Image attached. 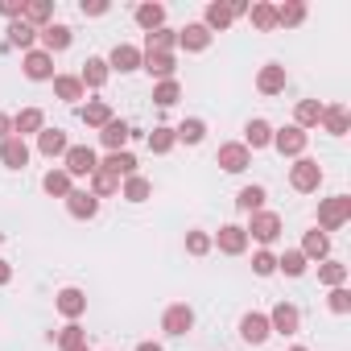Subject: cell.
<instances>
[{
	"instance_id": "f907efd6",
	"label": "cell",
	"mask_w": 351,
	"mask_h": 351,
	"mask_svg": "<svg viewBox=\"0 0 351 351\" xmlns=\"http://www.w3.org/2000/svg\"><path fill=\"white\" fill-rule=\"evenodd\" d=\"M330 310H335V314H347V310H351V293H347L343 285L330 289Z\"/></svg>"
},
{
	"instance_id": "ffe728a7",
	"label": "cell",
	"mask_w": 351,
	"mask_h": 351,
	"mask_svg": "<svg viewBox=\"0 0 351 351\" xmlns=\"http://www.w3.org/2000/svg\"><path fill=\"white\" fill-rule=\"evenodd\" d=\"M178 46L191 50V54H203V50L211 46V29H207L203 21H199V25H186V29L178 34Z\"/></svg>"
},
{
	"instance_id": "83f0119b",
	"label": "cell",
	"mask_w": 351,
	"mask_h": 351,
	"mask_svg": "<svg viewBox=\"0 0 351 351\" xmlns=\"http://www.w3.org/2000/svg\"><path fill=\"white\" fill-rule=\"evenodd\" d=\"M173 46H178V34L173 29H153V34H145V54H173Z\"/></svg>"
},
{
	"instance_id": "603a6c76",
	"label": "cell",
	"mask_w": 351,
	"mask_h": 351,
	"mask_svg": "<svg viewBox=\"0 0 351 351\" xmlns=\"http://www.w3.org/2000/svg\"><path fill=\"white\" fill-rule=\"evenodd\" d=\"M248 161H252V153H248L244 145H219V165H223L228 173H244Z\"/></svg>"
},
{
	"instance_id": "1f68e13d",
	"label": "cell",
	"mask_w": 351,
	"mask_h": 351,
	"mask_svg": "<svg viewBox=\"0 0 351 351\" xmlns=\"http://www.w3.org/2000/svg\"><path fill=\"white\" fill-rule=\"evenodd\" d=\"M232 21H236V17H232V5H219V0H215V5H207V13H203V25H207L211 34H215V29L223 34Z\"/></svg>"
},
{
	"instance_id": "4fadbf2b",
	"label": "cell",
	"mask_w": 351,
	"mask_h": 351,
	"mask_svg": "<svg viewBox=\"0 0 351 351\" xmlns=\"http://www.w3.org/2000/svg\"><path fill=\"white\" fill-rule=\"evenodd\" d=\"M46 128V116H42V108H21L17 116H13V136H34V132H42Z\"/></svg>"
},
{
	"instance_id": "7402d4cb",
	"label": "cell",
	"mask_w": 351,
	"mask_h": 351,
	"mask_svg": "<svg viewBox=\"0 0 351 351\" xmlns=\"http://www.w3.org/2000/svg\"><path fill=\"white\" fill-rule=\"evenodd\" d=\"M128 136H132V128H128L124 120H116V116H112V120H108V124L99 128V141H104V145H108L112 153H120V149L128 145Z\"/></svg>"
},
{
	"instance_id": "7dc6e473",
	"label": "cell",
	"mask_w": 351,
	"mask_h": 351,
	"mask_svg": "<svg viewBox=\"0 0 351 351\" xmlns=\"http://www.w3.org/2000/svg\"><path fill=\"white\" fill-rule=\"evenodd\" d=\"M173 145H178L173 128H153V132H149V149H153V153H169Z\"/></svg>"
},
{
	"instance_id": "30bf717a",
	"label": "cell",
	"mask_w": 351,
	"mask_h": 351,
	"mask_svg": "<svg viewBox=\"0 0 351 351\" xmlns=\"http://www.w3.org/2000/svg\"><path fill=\"white\" fill-rule=\"evenodd\" d=\"M269 335H273V330H269V314H256V310H252V314L240 318V339H244V343L256 347V343H265Z\"/></svg>"
},
{
	"instance_id": "7bdbcfd3",
	"label": "cell",
	"mask_w": 351,
	"mask_h": 351,
	"mask_svg": "<svg viewBox=\"0 0 351 351\" xmlns=\"http://www.w3.org/2000/svg\"><path fill=\"white\" fill-rule=\"evenodd\" d=\"M149 195H153L149 178H141V173H132V178H124V199H128V203H145Z\"/></svg>"
},
{
	"instance_id": "b9f144b4",
	"label": "cell",
	"mask_w": 351,
	"mask_h": 351,
	"mask_svg": "<svg viewBox=\"0 0 351 351\" xmlns=\"http://www.w3.org/2000/svg\"><path fill=\"white\" fill-rule=\"evenodd\" d=\"M173 136H178L182 145H199V141L207 136V124H203V120H182L178 128H173Z\"/></svg>"
},
{
	"instance_id": "9a60e30c",
	"label": "cell",
	"mask_w": 351,
	"mask_h": 351,
	"mask_svg": "<svg viewBox=\"0 0 351 351\" xmlns=\"http://www.w3.org/2000/svg\"><path fill=\"white\" fill-rule=\"evenodd\" d=\"M104 62H108V71L128 75V71H141V50H136V46H116Z\"/></svg>"
},
{
	"instance_id": "ee69618b",
	"label": "cell",
	"mask_w": 351,
	"mask_h": 351,
	"mask_svg": "<svg viewBox=\"0 0 351 351\" xmlns=\"http://www.w3.org/2000/svg\"><path fill=\"white\" fill-rule=\"evenodd\" d=\"M318 281H322V285H330V289H339V285L347 281V265H339V261H326V265L318 269Z\"/></svg>"
},
{
	"instance_id": "d6a6232c",
	"label": "cell",
	"mask_w": 351,
	"mask_h": 351,
	"mask_svg": "<svg viewBox=\"0 0 351 351\" xmlns=\"http://www.w3.org/2000/svg\"><path fill=\"white\" fill-rule=\"evenodd\" d=\"M42 191L54 195V199H66V195L75 191V186H71V173H66V169H50L46 178H42Z\"/></svg>"
},
{
	"instance_id": "6da1fadb",
	"label": "cell",
	"mask_w": 351,
	"mask_h": 351,
	"mask_svg": "<svg viewBox=\"0 0 351 351\" xmlns=\"http://www.w3.org/2000/svg\"><path fill=\"white\" fill-rule=\"evenodd\" d=\"M318 182H322V165H318L314 157H298V161L289 165V186H293V191L310 195V191H318Z\"/></svg>"
},
{
	"instance_id": "8992f818",
	"label": "cell",
	"mask_w": 351,
	"mask_h": 351,
	"mask_svg": "<svg viewBox=\"0 0 351 351\" xmlns=\"http://www.w3.org/2000/svg\"><path fill=\"white\" fill-rule=\"evenodd\" d=\"M298 326H302V314H298V306H289V302H277V306H273V314H269V330H277V335H298Z\"/></svg>"
},
{
	"instance_id": "cb8c5ba5",
	"label": "cell",
	"mask_w": 351,
	"mask_h": 351,
	"mask_svg": "<svg viewBox=\"0 0 351 351\" xmlns=\"http://www.w3.org/2000/svg\"><path fill=\"white\" fill-rule=\"evenodd\" d=\"M265 145H273V124H269V120H248V128H244V149L252 153V149H265Z\"/></svg>"
},
{
	"instance_id": "f1b7e54d",
	"label": "cell",
	"mask_w": 351,
	"mask_h": 351,
	"mask_svg": "<svg viewBox=\"0 0 351 351\" xmlns=\"http://www.w3.org/2000/svg\"><path fill=\"white\" fill-rule=\"evenodd\" d=\"M136 25L145 29V34H153V29H161L165 25V5H136Z\"/></svg>"
},
{
	"instance_id": "9c48e42d",
	"label": "cell",
	"mask_w": 351,
	"mask_h": 351,
	"mask_svg": "<svg viewBox=\"0 0 351 351\" xmlns=\"http://www.w3.org/2000/svg\"><path fill=\"white\" fill-rule=\"evenodd\" d=\"M285 83H289V75H285V66H277V62H265L261 75H256V91H261V95H277V91H285Z\"/></svg>"
},
{
	"instance_id": "e575fe53",
	"label": "cell",
	"mask_w": 351,
	"mask_h": 351,
	"mask_svg": "<svg viewBox=\"0 0 351 351\" xmlns=\"http://www.w3.org/2000/svg\"><path fill=\"white\" fill-rule=\"evenodd\" d=\"M34 42H38V29H34L29 21H13V25H9V46H21V50L29 54Z\"/></svg>"
},
{
	"instance_id": "ba28073f",
	"label": "cell",
	"mask_w": 351,
	"mask_h": 351,
	"mask_svg": "<svg viewBox=\"0 0 351 351\" xmlns=\"http://www.w3.org/2000/svg\"><path fill=\"white\" fill-rule=\"evenodd\" d=\"M273 145H277L281 157H302V153H306V132H302L298 124H289V128L273 132Z\"/></svg>"
},
{
	"instance_id": "7a4b0ae2",
	"label": "cell",
	"mask_w": 351,
	"mask_h": 351,
	"mask_svg": "<svg viewBox=\"0 0 351 351\" xmlns=\"http://www.w3.org/2000/svg\"><path fill=\"white\" fill-rule=\"evenodd\" d=\"M347 219H351V199H347V195L322 199V207H318V228H322V232H335V228H343Z\"/></svg>"
},
{
	"instance_id": "d4e9b609",
	"label": "cell",
	"mask_w": 351,
	"mask_h": 351,
	"mask_svg": "<svg viewBox=\"0 0 351 351\" xmlns=\"http://www.w3.org/2000/svg\"><path fill=\"white\" fill-rule=\"evenodd\" d=\"M306 261H326V252H330V236L326 232H306V240H302V248H298Z\"/></svg>"
},
{
	"instance_id": "f5cc1de1",
	"label": "cell",
	"mask_w": 351,
	"mask_h": 351,
	"mask_svg": "<svg viewBox=\"0 0 351 351\" xmlns=\"http://www.w3.org/2000/svg\"><path fill=\"white\" fill-rule=\"evenodd\" d=\"M5 136H13V116L0 112V141H5Z\"/></svg>"
},
{
	"instance_id": "11a10c76",
	"label": "cell",
	"mask_w": 351,
	"mask_h": 351,
	"mask_svg": "<svg viewBox=\"0 0 351 351\" xmlns=\"http://www.w3.org/2000/svg\"><path fill=\"white\" fill-rule=\"evenodd\" d=\"M136 351H161V343H141Z\"/></svg>"
},
{
	"instance_id": "bcb514c9",
	"label": "cell",
	"mask_w": 351,
	"mask_h": 351,
	"mask_svg": "<svg viewBox=\"0 0 351 351\" xmlns=\"http://www.w3.org/2000/svg\"><path fill=\"white\" fill-rule=\"evenodd\" d=\"M277 269L285 273V277H302L306 273V256L293 248V252H285V256H277Z\"/></svg>"
},
{
	"instance_id": "8d00e7d4",
	"label": "cell",
	"mask_w": 351,
	"mask_h": 351,
	"mask_svg": "<svg viewBox=\"0 0 351 351\" xmlns=\"http://www.w3.org/2000/svg\"><path fill=\"white\" fill-rule=\"evenodd\" d=\"M265 186H244L240 195H236V207L240 211H248V215H256V211H265Z\"/></svg>"
},
{
	"instance_id": "d590c367",
	"label": "cell",
	"mask_w": 351,
	"mask_h": 351,
	"mask_svg": "<svg viewBox=\"0 0 351 351\" xmlns=\"http://www.w3.org/2000/svg\"><path fill=\"white\" fill-rule=\"evenodd\" d=\"M83 83L75 79V75H54V95L58 99H66V104H75V99H83Z\"/></svg>"
},
{
	"instance_id": "2e32d148",
	"label": "cell",
	"mask_w": 351,
	"mask_h": 351,
	"mask_svg": "<svg viewBox=\"0 0 351 351\" xmlns=\"http://www.w3.org/2000/svg\"><path fill=\"white\" fill-rule=\"evenodd\" d=\"M38 149H42V157H66L71 141H66L62 128H42V132H38Z\"/></svg>"
},
{
	"instance_id": "44dd1931",
	"label": "cell",
	"mask_w": 351,
	"mask_h": 351,
	"mask_svg": "<svg viewBox=\"0 0 351 351\" xmlns=\"http://www.w3.org/2000/svg\"><path fill=\"white\" fill-rule=\"evenodd\" d=\"M330 136H347V128H351V116H347V108L343 104H330V108H322V120H318Z\"/></svg>"
},
{
	"instance_id": "f6af8a7d",
	"label": "cell",
	"mask_w": 351,
	"mask_h": 351,
	"mask_svg": "<svg viewBox=\"0 0 351 351\" xmlns=\"http://www.w3.org/2000/svg\"><path fill=\"white\" fill-rule=\"evenodd\" d=\"M116 191H120V178H112V173H104V169H95V173H91V195H95V199L116 195Z\"/></svg>"
},
{
	"instance_id": "7c38bea8",
	"label": "cell",
	"mask_w": 351,
	"mask_h": 351,
	"mask_svg": "<svg viewBox=\"0 0 351 351\" xmlns=\"http://www.w3.org/2000/svg\"><path fill=\"white\" fill-rule=\"evenodd\" d=\"M25 79H34V83L54 79V58H50L46 50H29V54H25Z\"/></svg>"
},
{
	"instance_id": "f546056e",
	"label": "cell",
	"mask_w": 351,
	"mask_h": 351,
	"mask_svg": "<svg viewBox=\"0 0 351 351\" xmlns=\"http://www.w3.org/2000/svg\"><path fill=\"white\" fill-rule=\"evenodd\" d=\"M108 75H112V71H108V62H104V58H87V62H83V75H79V83L99 91V87L108 83Z\"/></svg>"
},
{
	"instance_id": "4316f807",
	"label": "cell",
	"mask_w": 351,
	"mask_h": 351,
	"mask_svg": "<svg viewBox=\"0 0 351 351\" xmlns=\"http://www.w3.org/2000/svg\"><path fill=\"white\" fill-rule=\"evenodd\" d=\"M50 339H54V343H58L62 351H83V347H87V330H83L79 322H66V326H62L58 335L50 330Z\"/></svg>"
},
{
	"instance_id": "5bb4252c",
	"label": "cell",
	"mask_w": 351,
	"mask_h": 351,
	"mask_svg": "<svg viewBox=\"0 0 351 351\" xmlns=\"http://www.w3.org/2000/svg\"><path fill=\"white\" fill-rule=\"evenodd\" d=\"M141 66L157 83H165V79H173V71H178V58H173V54H141Z\"/></svg>"
},
{
	"instance_id": "9f6ffc18",
	"label": "cell",
	"mask_w": 351,
	"mask_h": 351,
	"mask_svg": "<svg viewBox=\"0 0 351 351\" xmlns=\"http://www.w3.org/2000/svg\"><path fill=\"white\" fill-rule=\"evenodd\" d=\"M289 351H306V347H289Z\"/></svg>"
},
{
	"instance_id": "5b68a950",
	"label": "cell",
	"mask_w": 351,
	"mask_h": 351,
	"mask_svg": "<svg viewBox=\"0 0 351 351\" xmlns=\"http://www.w3.org/2000/svg\"><path fill=\"white\" fill-rule=\"evenodd\" d=\"M211 244H219V252H228V256H240V252L248 248V232H244L240 223H223Z\"/></svg>"
},
{
	"instance_id": "681fc988",
	"label": "cell",
	"mask_w": 351,
	"mask_h": 351,
	"mask_svg": "<svg viewBox=\"0 0 351 351\" xmlns=\"http://www.w3.org/2000/svg\"><path fill=\"white\" fill-rule=\"evenodd\" d=\"M252 273H256V277H273V273H277V256H273V252H256V256H252Z\"/></svg>"
},
{
	"instance_id": "60d3db41",
	"label": "cell",
	"mask_w": 351,
	"mask_h": 351,
	"mask_svg": "<svg viewBox=\"0 0 351 351\" xmlns=\"http://www.w3.org/2000/svg\"><path fill=\"white\" fill-rule=\"evenodd\" d=\"M293 116H298V128L306 132V128H314V124L322 120V104H318V99H302Z\"/></svg>"
},
{
	"instance_id": "6f0895ef",
	"label": "cell",
	"mask_w": 351,
	"mask_h": 351,
	"mask_svg": "<svg viewBox=\"0 0 351 351\" xmlns=\"http://www.w3.org/2000/svg\"><path fill=\"white\" fill-rule=\"evenodd\" d=\"M83 351H87V347H83Z\"/></svg>"
},
{
	"instance_id": "74e56055",
	"label": "cell",
	"mask_w": 351,
	"mask_h": 351,
	"mask_svg": "<svg viewBox=\"0 0 351 351\" xmlns=\"http://www.w3.org/2000/svg\"><path fill=\"white\" fill-rule=\"evenodd\" d=\"M302 21H306V5H302V0H285V5H277V25L293 29Z\"/></svg>"
},
{
	"instance_id": "836d02e7",
	"label": "cell",
	"mask_w": 351,
	"mask_h": 351,
	"mask_svg": "<svg viewBox=\"0 0 351 351\" xmlns=\"http://www.w3.org/2000/svg\"><path fill=\"white\" fill-rule=\"evenodd\" d=\"M50 17H54V5H50V0H29L21 21H29L34 29H46V25H50Z\"/></svg>"
},
{
	"instance_id": "484cf974",
	"label": "cell",
	"mask_w": 351,
	"mask_h": 351,
	"mask_svg": "<svg viewBox=\"0 0 351 351\" xmlns=\"http://www.w3.org/2000/svg\"><path fill=\"white\" fill-rule=\"evenodd\" d=\"M54 306H58V314H62V318H71V322H75V318L87 310V293H83V289H62Z\"/></svg>"
},
{
	"instance_id": "3957f363",
	"label": "cell",
	"mask_w": 351,
	"mask_h": 351,
	"mask_svg": "<svg viewBox=\"0 0 351 351\" xmlns=\"http://www.w3.org/2000/svg\"><path fill=\"white\" fill-rule=\"evenodd\" d=\"M62 169L71 173V178H91V173L99 169V157H95V149H87V145H71Z\"/></svg>"
},
{
	"instance_id": "52a82bcc",
	"label": "cell",
	"mask_w": 351,
	"mask_h": 351,
	"mask_svg": "<svg viewBox=\"0 0 351 351\" xmlns=\"http://www.w3.org/2000/svg\"><path fill=\"white\" fill-rule=\"evenodd\" d=\"M161 326H165V335H186V330L195 326V310H191L186 302H178V306H169V310L161 314Z\"/></svg>"
},
{
	"instance_id": "816d5d0a",
	"label": "cell",
	"mask_w": 351,
	"mask_h": 351,
	"mask_svg": "<svg viewBox=\"0 0 351 351\" xmlns=\"http://www.w3.org/2000/svg\"><path fill=\"white\" fill-rule=\"evenodd\" d=\"M79 9H83V17H104L108 13V0H83Z\"/></svg>"
},
{
	"instance_id": "8fae6325",
	"label": "cell",
	"mask_w": 351,
	"mask_h": 351,
	"mask_svg": "<svg viewBox=\"0 0 351 351\" xmlns=\"http://www.w3.org/2000/svg\"><path fill=\"white\" fill-rule=\"evenodd\" d=\"M0 161H5L9 169H25L29 165V145L21 136H5L0 141Z\"/></svg>"
},
{
	"instance_id": "db71d44e",
	"label": "cell",
	"mask_w": 351,
	"mask_h": 351,
	"mask_svg": "<svg viewBox=\"0 0 351 351\" xmlns=\"http://www.w3.org/2000/svg\"><path fill=\"white\" fill-rule=\"evenodd\" d=\"M9 281H13V265L0 261V285H9Z\"/></svg>"
},
{
	"instance_id": "e0dca14e",
	"label": "cell",
	"mask_w": 351,
	"mask_h": 351,
	"mask_svg": "<svg viewBox=\"0 0 351 351\" xmlns=\"http://www.w3.org/2000/svg\"><path fill=\"white\" fill-rule=\"evenodd\" d=\"M66 211H71L75 219H95L99 199H95L91 191H71V195H66Z\"/></svg>"
},
{
	"instance_id": "c3c4849f",
	"label": "cell",
	"mask_w": 351,
	"mask_h": 351,
	"mask_svg": "<svg viewBox=\"0 0 351 351\" xmlns=\"http://www.w3.org/2000/svg\"><path fill=\"white\" fill-rule=\"evenodd\" d=\"M186 252L191 256H207L211 252V236L207 232H186Z\"/></svg>"
},
{
	"instance_id": "4dcf8cb0",
	"label": "cell",
	"mask_w": 351,
	"mask_h": 351,
	"mask_svg": "<svg viewBox=\"0 0 351 351\" xmlns=\"http://www.w3.org/2000/svg\"><path fill=\"white\" fill-rule=\"evenodd\" d=\"M248 17H252V25H256L261 34H273V29H277V5H269V0L252 5V9H248Z\"/></svg>"
},
{
	"instance_id": "ac0fdd59",
	"label": "cell",
	"mask_w": 351,
	"mask_h": 351,
	"mask_svg": "<svg viewBox=\"0 0 351 351\" xmlns=\"http://www.w3.org/2000/svg\"><path fill=\"white\" fill-rule=\"evenodd\" d=\"M99 169L112 173V178H132V173H136V157L120 149V153H108V157L99 161Z\"/></svg>"
},
{
	"instance_id": "ab89813d",
	"label": "cell",
	"mask_w": 351,
	"mask_h": 351,
	"mask_svg": "<svg viewBox=\"0 0 351 351\" xmlns=\"http://www.w3.org/2000/svg\"><path fill=\"white\" fill-rule=\"evenodd\" d=\"M79 116H83V124H91V128H104V124L112 120V108H108L104 99H91L87 108H79Z\"/></svg>"
},
{
	"instance_id": "f35d334b",
	"label": "cell",
	"mask_w": 351,
	"mask_h": 351,
	"mask_svg": "<svg viewBox=\"0 0 351 351\" xmlns=\"http://www.w3.org/2000/svg\"><path fill=\"white\" fill-rule=\"evenodd\" d=\"M178 99H182L178 79H165V83H157V87H153V104H157V108H173Z\"/></svg>"
},
{
	"instance_id": "277c9868",
	"label": "cell",
	"mask_w": 351,
	"mask_h": 351,
	"mask_svg": "<svg viewBox=\"0 0 351 351\" xmlns=\"http://www.w3.org/2000/svg\"><path fill=\"white\" fill-rule=\"evenodd\" d=\"M244 232H248V240H261V244H273V240L281 236V219H277L273 211H256V215H252V223H248Z\"/></svg>"
},
{
	"instance_id": "d6986e66",
	"label": "cell",
	"mask_w": 351,
	"mask_h": 351,
	"mask_svg": "<svg viewBox=\"0 0 351 351\" xmlns=\"http://www.w3.org/2000/svg\"><path fill=\"white\" fill-rule=\"evenodd\" d=\"M38 38H42V50H46L50 58H54L58 50H66V46H71V29H66V25H54V21H50L46 29H38Z\"/></svg>"
}]
</instances>
